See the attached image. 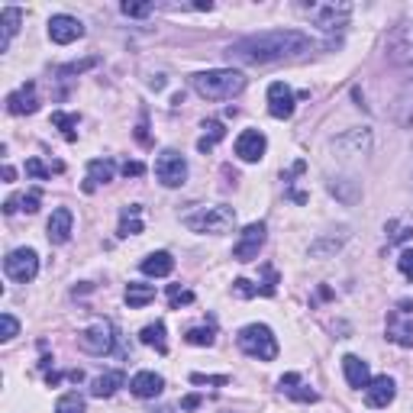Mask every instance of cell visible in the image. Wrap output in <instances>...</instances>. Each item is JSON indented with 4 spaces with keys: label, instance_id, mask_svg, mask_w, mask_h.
<instances>
[{
    "label": "cell",
    "instance_id": "obj_1",
    "mask_svg": "<svg viewBox=\"0 0 413 413\" xmlns=\"http://www.w3.org/2000/svg\"><path fill=\"white\" fill-rule=\"evenodd\" d=\"M307 49H310V36H304L301 29H268V33H255L232 43L226 49V55L239 65H272V62L294 58Z\"/></svg>",
    "mask_w": 413,
    "mask_h": 413
},
{
    "label": "cell",
    "instance_id": "obj_2",
    "mask_svg": "<svg viewBox=\"0 0 413 413\" xmlns=\"http://www.w3.org/2000/svg\"><path fill=\"white\" fill-rule=\"evenodd\" d=\"M191 85L207 100H232L236 94L245 91V75L236 68H210L191 77Z\"/></svg>",
    "mask_w": 413,
    "mask_h": 413
},
{
    "label": "cell",
    "instance_id": "obj_3",
    "mask_svg": "<svg viewBox=\"0 0 413 413\" xmlns=\"http://www.w3.org/2000/svg\"><path fill=\"white\" fill-rule=\"evenodd\" d=\"M236 223V210L226 207V203H213V207H200V210L188 213L184 226L191 232H200V236H226Z\"/></svg>",
    "mask_w": 413,
    "mask_h": 413
},
{
    "label": "cell",
    "instance_id": "obj_4",
    "mask_svg": "<svg viewBox=\"0 0 413 413\" xmlns=\"http://www.w3.org/2000/svg\"><path fill=\"white\" fill-rule=\"evenodd\" d=\"M236 343L245 355L259 358V362H272V358L278 355V339H274V333L268 326H262V323L242 326L239 329V336H236Z\"/></svg>",
    "mask_w": 413,
    "mask_h": 413
},
{
    "label": "cell",
    "instance_id": "obj_5",
    "mask_svg": "<svg viewBox=\"0 0 413 413\" xmlns=\"http://www.w3.org/2000/svg\"><path fill=\"white\" fill-rule=\"evenodd\" d=\"M304 14L310 16V23L320 29H326V33H333V29H343L345 23H349L352 16V4H345V0H329V4H307L304 7Z\"/></svg>",
    "mask_w": 413,
    "mask_h": 413
},
{
    "label": "cell",
    "instance_id": "obj_6",
    "mask_svg": "<svg viewBox=\"0 0 413 413\" xmlns=\"http://www.w3.org/2000/svg\"><path fill=\"white\" fill-rule=\"evenodd\" d=\"M155 178H159L165 188H181L188 181V161L181 152L175 149H165V152L155 159Z\"/></svg>",
    "mask_w": 413,
    "mask_h": 413
},
{
    "label": "cell",
    "instance_id": "obj_7",
    "mask_svg": "<svg viewBox=\"0 0 413 413\" xmlns=\"http://www.w3.org/2000/svg\"><path fill=\"white\" fill-rule=\"evenodd\" d=\"M4 272L10 281L16 284H29V281L39 274V255L33 249H14V252L4 259Z\"/></svg>",
    "mask_w": 413,
    "mask_h": 413
},
{
    "label": "cell",
    "instance_id": "obj_8",
    "mask_svg": "<svg viewBox=\"0 0 413 413\" xmlns=\"http://www.w3.org/2000/svg\"><path fill=\"white\" fill-rule=\"evenodd\" d=\"M77 345H81L87 355H110L113 352V326L107 320L91 323L85 333H77Z\"/></svg>",
    "mask_w": 413,
    "mask_h": 413
},
{
    "label": "cell",
    "instance_id": "obj_9",
    "mask_svg": "<svg viewBox=\"0 0 413 413\" xmlns=\"http://www.w3.org/2000/svg\"><path fill=\"white\" fill-rule=\"evenodd\" d=\"M387 62L410 68L413 65V23H400L391 36H387Z\"/></svg>",
    "mask_w": 413,
    "mask_h": 413
},
{
    "label": "cell",
    "instance_id": "obj_10",
    "mask_svg": "<svg viewBox=\"0 0 413 413\" xmlns=\"http://www.w3.org/2000/svg\"><path fill=\"white\" fill-rule=\"evenodd\" d=\"M265 245V223H249L239 236V242L232 245V259L236 262H252L259 259V249Z\"/></svg>",
    "mask_w": 413,
    "mask_h": 413
},
{
    "label": "cell",
    "instance_id": "obj_11",
    "mask_svg": "<svg viewBox=\"0 0 413 413\" xmlns=\"http://www.w3.org/2000/svg\"><path fill=\"white\" fill-rule=\"evenodd\" d=\"M85 36V23L77 20V16H68V14H58L49 20V39L58 45H68L75 43V39H81Z\"/></svg>",
    "mask_w": 413,
    "mask_h": 413
},
{
    "label": "cell",
    "instance_id": "obj_12",
    "mask_svg": "<svg viewBox=\"0 0 413 413\" xmlns=\"http://www.w3.org/2000/svg\"><path fill=\"white\" fill-rule=\"evenodd\" d=\"M387 339L404 345V349L413 345V316L407 310H391L387 313Z\"/></svg>",
    "mask_w": 413,
    "mask_h": 413
},
{
    "label": "cell",
    "instance_id": "obj_13",
    "mask_svg": "<svg viewBox=\"0 0 413 413\" xmlns=\"http://www.w3.org/2000/svg\"><path fill=\"white\" fill-rule=\"evenodd\" d=\"M268 113H272L274 119H287L294 113V91H291L284 81H274V85L268 87Z\"/></svg>",
    "mask_w": 413,
    "mask_h": 413
},
{
    "label": "cell",
    "instance_id": "obj_14",
    "mask_svg": "<svg viewBox=\"0 0 413 413\" xmlns=\"http://www.w3.org/2000/svg\"><path fill=\"white\" fill-rule=\"evenodd\" d=\"M371 149V133L368 129H352V133L339 136L333 142V152H339V159H352V155H368Z\"/></svg>",
    "mask_w": 413,
    "mask_h": 413
},
{
    "label": "cell",
    "instance_id": "obj_15",
    "mask_svg": "<svg viewBox=\"0 0 413 413\" xmlns=\"http://www.w3.org/2000/svg\"><path fill=\"white\" fill-rule=\"evenodd\" d=\"M394 394H397V385L387 375H378V378H371L368 387H365V404L371 410H381V407H387L394 400Z\"/></svg>",
    "mask_w": 413,
    "mask_h": 413
},
{
    "label": "cell",
    "instance_id": "obj_16",
    "mask_svg": "<svg viewBox=\"0 0 413 413\" xmlns=\"http://www.w3.org/2000/svg\"><path fill=\"white\" fill-rule=\"evenodd\" d=\"M268 149V139L265 133H259V129H245V133H239L236 139V155L242 161H259L262 155H265Z\"/></svg>",
    "mask_w": 413,
    "mask_h": 413
},
{
    "label": "cell",
    "instance_id": "obj_17",
    "mask_svg": "<svg viewBox=\"0 0 413 413\" xmlns=\"http://www.w3.org/2000/svg\"><path fill=\"white\" fill-rule=\"evenodd\" d=\"M71 226H75V217H71L68 207H58V210H52L49 217V226H45V236H49L52 245H65L71 239Z\"/></svg>",
    "mask_w": 413,
    "mask_h": 413
},
{
    "label": "cell",
    "instance_id": "obj_18",
    "mask_svg": "<svg viewBox=\"0 0 413 413\" xmlns=\"http://www.w3.org/2000/svg\"><path fill=\"white\" fill-rule=\"evenodd\" d=\"M7 110L14 113V117H23V113H36L39 110V100H36V85L29 81V85H23L20 91H14L7 97Z\"/></svg>",
    "mask_w": 413,
    "mask_h": 413
},
{
    "label": "cell",
    "instance_id": "obj_19",
    "mask_svg": "<svg viewBox=\"0 0 413 413\" xmlns=\"http://www.w3.org/2000/svg\"><path fill=\"white\" fill-rule=\"evenodd\" d=\"M161 387H165V381H161V375H155V371H139V375H133V381H129V391L142 400L159 397Z\"/></svg>",
    "mask_w": 413,
    "mask_h": 413
},
{
    "label": "cell",
    "instance_id": "obj_20",
    "mask_svg": "<svg viewBox=\"0 0 413 413\" xmlns=\"http://www.w3.org/2000/svg\"><path fill=\"white\" fill-rule=\"evenodd\" d=\"M343 371H345V381H349V387H355V391H365L371 381V371H368V362H362L358 355H345L343 358Z\"/></svg>",
    "mask_w": 413,
    "mask_h": 413
},
{
    "label": "cell",
    "instance_id": "obj_21",
    "mask_svg": "<svg viewBox=\"0 0 413 413\" xmlns=\"http://www.w3.org/2000/svg\"><path fill=\"white\" fill-rule=\"evenodd\" d=\"M113 175H117V165H113L110 159H91V161H87V181H85V191H94L97 184L113 181Z\"/></svg>",
    "mask_w": 413,
    "mask_h": 413
},
{
    "label": "cell",
    "instance_id": "obj_22",
    "mask_svg": "<svg viewBox=\"0 0 413 413\" xmlns=\"http://www.w3.org/2000/svg\"><path fill=\"white\" fill-rule=\"evenodd\" d=\"M326 188H329V194L343 203H355L358 197H362V184H358L355 178H329Z\"/></svg>",
    "mask_w": 413,
    "mask_h": 413
},
{
    "label": "cell",
    "instance_id": "obj_23",
    "mask_svg": "<svg viewBox=\"0 0 413 413\" xmlns=\"http://www.w3.org/2000/svg\"><path fill=\"white\" fill-rule=\"evenodd\" d=\"M20 23H23V10L20 7H4V10H0V26H4V36H0V52L10 49V39L20 33Z\"/></svg>",
    "mask_w": 413,
    "mask_h": 413
},
{
    "label": "cell",
    "instance_id": "obj_24",
    "mask_svg": "<svg viewBox=\"0 0 413 413\" xmlns=\"http://www.w3.org/2000/svg\"><path fill=\"white\" fill-rule=\"evenodd\" d=\"M39 203H43V191L33 188L26 194H14L7 203H4V213H16V210H26V213H36L39 210Z\"/></svg>",
    "mask_w": 413,
    "mask_h": 413
},
{
    "label": "cell",
    "instance_id": "obj_25",
    "mask_svg": "<svg viewBox=\"0 0 413 413\" xmlns=\"http://www.w3.org/2000/svg\"><path fill=\"white\" fill-rule=\"evenodd\" d=\"M171 272H175V259L168 252H152L142 262V274H149V278H168Z\"/></svg>",
    "mask_w": 413,
    "mask_h": 413
},
{
    "label": "cell",
    "instance_id": "obj_26",
    "mask_svg": "<svg viewBox=\"0 0 413 413\" xmlns=\"http://www.w3.org/2000/svg\"><path fill=\"white\" fill-rule=\"evenodd\" d=\"M123 381H127L123 371H107V375L94 378L91 394H94V397H110V394H117V387H123Z\"/></svg>",
    "mask_w": 413,
    "mask_h": 413
},
{
    "label": "cell",
    "instance_id": "obj_27",
    "mask_svg": "<svg viewBox=\"0 0 413 413\" xmlns=\"http://www.w3.org/2000/svg\"><path fill=\"white\" fill-rule=\"evenodd\" d=\"M155 301V284H139V281H129L127 284V304L129 310H139L146 304Z\"/></svg>",
    "mask_w": 413,
    "mask_h": 413
},
{
    "label": "cell",
    "instance_id": "obj_28",
    "mask_svg": "<svg viewBox=\"0 0 413 413\" xmlns=\"http://www.w3.org/2000/svg\"><path fill=\"white\" fill-rule=\"evenodd\" d=\"M394 123L397 127H413V85L394 100V110H391Z\"/></svg>",
    "mask_w": 413,
    "mask_h": 413
},
{
    "label": "cell",
    "instance_id": "obj_29",
    "mask_svg": "<svg viewBox=\"0 0 413 413\" xmlns=\"http://www.w3.org/2000/svg\"><path fill=\"white\" fill-rule=\"evenodd\" d=\"M139 213H142L139 203H129V207H123V213H119V236H139V232H142Z\"/></svg>",
    "mask_w": 413,
    "mask_h": 413
},
{
    "label": "cell",
    "instance_id": "obj_30",
    "mask_svg": "<svg viewBox=\"0 0 413 413\" xmlns=\"http://www.w3.org/2000/svg\"><path fill=\"white\" fill-rule=\"evenodd\" d=\"M139 343L155 345V349L165 355V352H168V343H165V323H161V320L159 323H149V326L139 333Z\"/></svg>",
    "mask_w": 413,
    "mask_h": 413
},
{
    "label": "cell",
    "instance_id": "obj_31",
    "mask_svg": "<svg viewBox=\"0 0 413 413\" xmlns=\"http://www.w3.org/2000/svg\"><path fill=\"white\" fill-rule=\"evenodd\" d=\"M203 129H207V133H203V139L197 142V149H200V152H210V149L226 136V129H223V123H220V119H207V123H203Z\"/></svg>",
    "mask_w": 413,
    "mask_h": 413
},
{
    "label": "cell",
    "instance_id": "obj_32",
    "mask_svg": "<svg viewBox=\"0 0 413 413\" xmlns=\"http://www.w3.org/2000/svg\"><path fill=\"white\" fill-rule=\"evenodd\" d=\"M55 413H85V397L77 391H68L55 400Z\"/></svg>",
    "mask_w": 413,
    "mask_h": 413
},
{
    "label": "cell",
    "instance_id": "obj_33",
    "mask_svg": "<svg viewBox=\"0 0 413 413\" xmlns=\"http://www.w3.org/2000/svg\"><path fill=\"white\" fill-rule=\"evenodd\" d=\"M52 123L65 133V139H75V127H77V113H52Z\"/></svg>",
    "mask_w": 413,
    "mask_h": 413
},
{
    "label": "cell",
    "instance_id": "obj_34",
    "mask_svg": "<svg viewBox=\"0 0 413 413\" xmlns=\"http://www.w3.org/2000/svg\"><path fill=\"white\" fill-rule=\"evenodd\" d=\"M52 171H62V165H43L39 159H29L26 161V175L29 178H36V181H45V178H52Z\"/></svg>",
    "mask_w": 413,
    "mask_h": 413
},
{
    "label": "cell",
    "instance_id": "obj_35",
    "mask_svg": "<svg viewBox=\"0 0 413 413\" xmlns=\"http://www.w3.org/2000/svg\"><path fill=\"white\" fill-rule=\"evenodd\" d=\"M184 339H188L191 345H213V329L210 326H194V329H188V333H184Z\"/></svg>",
    "mask_w": 413,
    "mask_h": 413
},
{
    "label": "cell",
    "instance_id": "obj_36",
    "mask_svg": "<svg viewBox=\"0 0 413 413\" xmlns=\"http://www.w3.org/2000/svg\"><path fill=\"white\" fill-rule=\"evenodd\" d=\"M16 333H20V323H16V316L14 313H0V339H4V343H10Z\"/></svg>",
    "mask_w": 413,
    "mask_h": 413
},
{
    "label": "cell",
    "instance_id": "obj_37",
    "mask_svg": "<svg viewBox=\"0 0 413 413\" xmlns=\"http://www.w3.org/2000/svg\"><path fill=\"white\" fill-rule=\"evenodd\" d=\"M97 62H100V58H85V62H71V65H65V68L58 71V75H62V77H68V75H81V71L94 68Z\"/></svg>",
    "mask_w": 413,
    "mask_h": 413
},
{
    "label": "cell",
    "instance_id": "obj_38",
    "mask_svg": "<svg viewBox=\"0 0 413 413\" xmlns=\"http://www.w3.org/2000/svg\"><path fill=\"white\" fill-rule=\"evenodd\" d=\"M168 301H171V307H181V304H191V301H194V294H191V291H181V287H178V284H171L168 287Z\"/></svg>",
    "mask_w": 413,
    "mask_h": 413
},
{
    "label": "cell",
    "instance_id": "obj_39",
    "mask_svg": "<svg viewBox=\"0 0 413 413\" xmlns=\"http://www.w3.org/2000/svg\"><path fill=\"white\" fill-rule=\"evenodd\" d=\"M119 10H123V16H149L152 14V4H129L127 0Z\"/></svg>",
    "mask_w": 413,
    "mask_h": 413
},
{
    "label": "cell",
    "instance_id": "obj_40",
    "mask_svg": "<svg viewBox=\"0 0 413 413\" xmlns=\"http://www.w3.org/2000/svg\"><path fill=\"white\" fill-rule=\"evenodd\" d=\"M232 291H236L239 297H255V294H259V287H255L252 281H245V278H236V281H232Z\"/></svg>",
    "mask_w": 413,
    "mask_h": 413
},
{
    "label": "cell",
    "instance_id": "obj_41",
    "mask_svg": "<svg viewBox=\"0 0 413 413\" xmlns=\"http://www.w3.org/2000/svg\"><path fill=\"white\" fill-rule=\"evenodd\" d=\"M397 268H400V274H404V278L413 281V249H404V252H400Z\"/></svg>",
    "mask_w": 413,
    "mask_h": 413
},
{
    "label": "cell",
    "instance_id": "obj_42",
    "mask_svg": "<svg viewBox=\"0 0 413 413\" xmlns=\"http://www.w3.org/2000/svg\"><path fill=\"white\" fill-rule=\"evenodd\" d=\"M191 381L194 385H230L226 375H191Z\"/></svg>",
    "mask_w": 413,
    "mask_h": 413
},
{
    "label": "cell",
    "instance_id": "obj_43",
    "mask_svg": "<svg viewBox=\"0 0 413 413\" xmlns=\"http://www.w3.org/2000/svg\"><path fill=\"white\" fill-rule=\"evenodd\" d=\"M287 394H291L294 400H301V404H313L316 400V391H310V387H291Z\"/></svg>",
    "mask_w": 413,
    "mask_h": 413
},
{
    "label": "cell",
    "instance_id": "obj_44",
    "mask_svg": "<svg viewBox=\"0 0 413 413\" xmlns=\"http://www.w3.org/2000/svg\"><path fill=\"white\" fill-rule=\"evenodd\" d=\"M274 287H278V274H274V268H265V284H262V294L272 297Z\"/></svg>",
    "mask_w": 413,
    "mask_h": 413
},
{
    "label": "cell",
    "instance_id": "obj_45",
    "mask_svg": "<svg viewBox=\"0 0 413 413\" xmlns=\"http://www.w3.org/2000/svg\"><path fill=\"white\" fill-rule=\"evenodd\" d=\"M142 171H146L142 161H127V165H123V175H127V178H139Z\"/></svg>",
    "mask_w": 413,
    "mask_h": 413
},
{
    "label": "cell",
    "instance_id": "obj_46",
    "mask_svg": "<svg viewBox=\"0 0 413 413\" xmlns=\"http://www.w3.org/2000/svg\"><path fill=\"white\" fill-rule=\"evenodd\" d=\"M294 385H301V375H294V371L281 378V391H291V387H294Z\"/></svg>",
    "mask_w": 413,
    "mask_h": 413
},
{
    "label": "cell",
    "instance_id": "obj_47",
    "mask_svg": "<svg viewBox=\"0 0 413 413\" xmlns=\"http://www.w3.org/2000/svg\"><path fill=\"white\" fill-rule=\"evenodd\" d=\"M181 407H184V410H194V407H200V397H197V394H191V397L181 400Z\"/></svg>",
    "mask_w": 413,
    "mask_h": 413
},
{
    "label": "cell",
    "instance_id": "obj_48",
    "mask_svg": "<svg viewBox=\"0 0 413 413\" xmlns=\"http://www.w3.org/2000/svg\"><path fill=\"white\" fill-rule=\"evenodd\" d=\"M14 178H16V171H14V168H10V165H4V181H7V184H10V181H14Z\"/></svg>",
    "mask_w": 413,
    "mask_h": 413
},
{
    "label": "cell",
    "instance_id": "obj_49",
    "mask_svg": "<svg viewBox=\"0 0 413 413\" xmlns=\"http://www.w3.org/2000/svg\"><path fill=\"white\" fill-rule=\"evenodd\" d=\"M152 87H155V91H161V87H165V77L155 75V77H152Z\"/></svg>",
    "mask_w": 413,
    "mask_h": 413
}]
</instances>
